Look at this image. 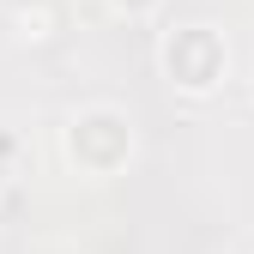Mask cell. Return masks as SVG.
<instances>
[{"label":"cell","mask_w":254,"mask_h":254,"mask_svg":"<svg viewBox=\"0 0 254 254\" xmlns=\"http://www.w3.org/2000/svg\"><path fill=\"white\" fill-rule=\"evenodd\" d=\"M109 6H115V12H151L157 0H109Z\"/></svg>","instance_id":"3957f363"},{"label":"cell","mask_w":254,"mask_h":254,"mask_svg":"<svg viewBox=\"0 0 254 254\" xmlns=\"http://www.w3.org/2000/svg\"><path fill=\"white\" fill-rule=\"evenodd\" d=\"M67 157L85 170V176H115L127 157H133V121H127V109L115 103H91L67 121Z\"/></svg>","instance_id":"6da1fadb"},{"label":"cell","mask_w":254,"mask_h":254,"mask_svg":"<svg viewBox=\"0 0 254 254\" xmlns=\"http://www.w3.org/2000/svg\"><path fill=\"white\" fill-rule=\"evenodd\" d=\"M157 61H164V79L176 91H188V97H206V91L224 79L230 55H224V37H218L212 24H176L164 49H157Z\"/></svg>","instance_id":"7a4b0ae2"}]
</instances>
